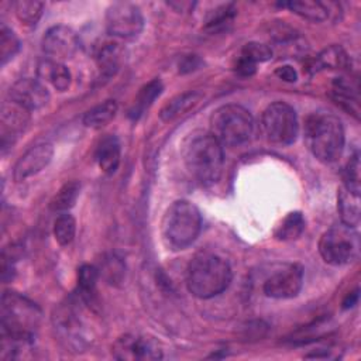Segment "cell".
Masks as SVG:
<instances>
[{"label": "cell", "mask_w": 361, "mask_h": 361, "mask_svg": "<svg viewBox=\"0 0 361 361\" xmlns=\"http://www.w3.org/2000/svg\"><path fill=\"white\" fill-rule=\"evenodd\" d=\"M233 279L227 259L212 251L197 252L186 269L188 290L199 299H210L223 293Z\"/></svg>", "instance_id": "1"}, {"label": "cell", "mask_w": 361, "mask_h": 361, "mask_svg": "<svg viewBox=\"0 0 361 361\" xmlns=\"http://www.w3.org/2000/svg\"><path fill=\"white\" fill-rule=\"evenodd\" d=\"M305 141L319 161L331 164L337 161L344 148V127L341 120L327 110L312 113L305 123Z\"/></svg>", "instance_id": "2"}, {"label": "cell", "mask_w": 361, "mask_h": 361, "mask_svg": "<svg viewBox=\"0 0 361 361\" xmlns=\"http://www.w3.org/2000/svg\"><path fill=\"white\" fill-rule=\"evenodd\" d=\"M185 164L196 182L214 185L223 173V145L210 133H197L186 144Z\"/></svg>", "instance_id": "3"}, {"label": "cell", "mask_w": 361, "mask_h": 361, "mask_svg": "<svg viewBox=\"0 0 361 361\" xmlns=\"http://www.w3.org/2000/svg\"><path fill=\"white\" fill-rule=\"evenodd\" d=\"M202 216L199 209L189 200H175L162 219V237L172 250H185L199 235Z\"/></svg>", "instance_id": "4"}, {"label": "cell", "mask_w": 361, "mask_h": 361, "mask_svg": "<svg viewBox=\"0 0 361 361\" xmlns=\"http://www.w3.org/2000/svg\"><path fill=\"white\" fill-rule=\"evenodd\" d=\"M1 334L34 338L41 322V310L25 296L6 290L1 296Z\"/></svg>", "instance_id": "5"}, {"label": "cell", "mask_w": 361, "mask_h": 361, "mask_svg": "<svg viewBox=\"0 0 361 361\" xmlns=\"http://www.w3.org/2000/svg\"><path fill=\"white\" fill-rule=\"evenodd\" d=\"M254 130L252 114L240 104H224L210 116V134L221 145H240L250 140Z\"/></svg>", "instance_id": "6"}, {"label": "cell", "mask_w": 361, "mask_h": 361, "mask_svg": "<svg viewBox=\"0 0 361 361\" xmlns=\"http://www.w3.org/2000/svg\"><path fill=\"white\" fill-rule=\"evenodd\" d=\"M319 252L326 264L334 267L353 262L360 252L357 230L343 223L330 227L319 240Z\"/></svg>", "instance_id": "7"}, {"label": "cell", "mask_w": 361, "mask_h": 361, "mask_svg": "<svg viewBox=\"0 0 361 361\" xmlns=\"http://www.w3.org/2000/svg\"><path fill=\"white\" fill-rule=\"evenodd\" d=\"M261 128L265 138L274 144H292L299 133L296 111L285 102L271 103L261 116Z\"/></svg>", "instance_id": "8"}, {"label": "cell", "mask_w": 361, "mask_h": 361, "mask_svg": "<svg viewBox=\"0 0 361 361\" xmlns=\"http://www.w3.org/2000/svg\"><path fill=\"white\" fill-rule=\"evenodd\" d=\"M106 28L113 37L133 39L144 28V17L138 6L128 1L113 3L106 11Z\"/></svg>", "instance_id": "9"}, {"label": "cell", "mask_w": 361, "mask_h": 361, "mask_svg": "<svg viewBox=\"0 0 361 361\" xmlns=\"http://www.w3.org/2000/svg\"><path fill=\"white\" fill-rule=\"evenodd\" d=\"M111 355L120 361H154L162 358L164 350L151 336L124 334L114 341Z\"/></svg>", "instance_id": "10"}, {"label": "cell", "mask_w": 361, "mask_h": 361, "mask_svg": "<svg viewBox=\"0 0 361 361\" xmlns=\"http://www.w3.org/2000/svg\"><path fill=\"white\" fill-rule=\"evenodd\" d=\"M303 285V268L300 264H283L274 269L262 283V292L272 299L295 298Z\"/></svg>", "instance_id": "11"}, {"label": "cell", "mask_w": 361, "mask_h": 361, "mask_svg": "<svg viewBox=\"0 0 361 361\" xmlns=\"http://www.w3.org/2000/svg\"><path fill=\"white\" fill-rule=\"evenodd\" d=\"M41 49L47 59L62 62L71 59L79 49V37L68 25H54L42 37Z\"/></svg>", "instance_id": "12"}, {"label": "cell", "mask_w": 361, "mask_h": 361, "mask_svg": "<svg viewBox=\"0 0 361 361\" xmlns=\"http://www.w3.org/2000/svg\"><path fill=\"white\" fill-rule=\"evenodd\" d=\"M8 100L27 109L28 111H34L48 103L49 93L41 80L23 78L14 82L10 87Z\"/></svg>", "instance_id": "13"}, {"label": "cell", "mask_w": 361, "mask_h": 361, "mask_svg": "<svg viewBox=\"0 0 361 361\" xmlns=\"http://www.w3.org/2000/svg\"><path fill=\"white\" fill-rule=\"evenodd\" d=\"M30 113L27 109L13 103L6 102L1 106L0 118V134H1V148L3 152L25 131L30 123Z\"/></svg>", "instance_id": "14"}, {"label": "cell", "mask_w": 361, "mask_h": 361, "mask_svg": "<svg viewBox=\"0 0 361 361\" xmlns=\"http://www.w3.org/2000/svg\"><path fill=\"white\" fill-rule=\"evenodd\" d=\"M54 147L51 142H38L30 147L16 162L13 169V178L17 182L25 180L30 176L41 172L52 159Z\"/></svg>", "instance_id": "15"}, {"label": "cell", "mask_w": 361, "mask_h": 361, "mask_svg": "<svg viewBox=\"0 0 361 361\" xmlns=\"http://www.w3.org/2000/svg\"><path fill=\"white\" fill-rule=\"evenodd\" d=\"M329 94L334 103H337L347 113L358 118L360 97H358V86L355 82H351L345 78H337L333 80Z\"/></svg>", "instance_id": "16"}, {"label": "cell", "mask_w": 361, "mask_h": 361, "mask_svg": "<svg viewBox=\"0 0 361 361\" xmlns=\"http://www.w3.org/2000/svg\"><path fill=\"white\" fill-rule=\"evenodd\" d=\"M37 73L39 80L45 85H51L58 92H65L71 86V72L65 63L52 59H44L38 63Z\"/></svg>", "instance_id": "17"}, {"label": "cell", "mask_w": 361, "mask_h": 361, "mask_svg": "<svg viewBox=\"0 0 361 361\" xmlns=\"http://www.w3.org/2000/svg\"><path fill=\"white\" fill-rule=\"evenodd\" d=\"M120 157H121V147L117 137L106 135L99 141L96 147L94 158L99 168L104 173L111 175L116 172L120 164Z\"/></svg>", "instance_id": "18"}, {"label": "cell", "mask_w": 361, "mask_h": 361, "mask_svg": "<svg viewBox=\"0 0 361 361\" xmlns=\"http://www.w3.org/2000/svg\"><path fill=\"white\" fill-rule=\"evenodd\" d=\"M337 210L343 224L357 228L361 219L360 195L341 186L337 193Z\"/></svg>", "instance_id": "19"}, {"label": "cell", "mask_w": 361, "mask_h": 361, "mask_svg": "<svg viewBox=\"0 0 361 361\" xmlns=\"http://www.w3.org/2000/svg\"><path fill=\"white\" fill-rule=\"evenodd\" d=\"M124 59V49L117 42H106L97 48L96 63L103 78H111L120 69Z\"/></svg>", "instance_id": "20"}, {"label": "cell", "mask_w": 361, "mask_h": 361, "mask_svg": "<svg viewBox=\"0 0 361 361\" xmlns=\"http://www.w3.org/2000/svg\"><path fill=\"white\" fill-rule=\"evenodd\" d=\"M99 278V268L94 265L83 264L78 269V295L89 307L96 305V285Z\"/></svg>", "instance_id": "21"}, {"label": "cell", "mask_w": 361, "mask_h": 361, "mask_svg": "<svg viewBox=\"0 0 361 361\" xmlns=\"http://www.w3.org/2000/svg\"><path fill=\"white\" fill-rule=\"evenodd\" d=\"M162 83L159 79H152L148 83H145L140 92L137 93L133 106L128 110V116L133 120H138L155 102V99L162 93Z\"/></svg>", "instance_id": "22"}, {"label": "cell", "mask_w": 361, "mask_h": 361, "mask_svg": "<svg viewBox=\"0 0 361 361\" xmlns=\"http://www.w3.org/2000/svg\"><path fill=\"white\" fill-rule=\"evenodd\" d=\"M200 99H202V93L196 92V90H190V92L178 94L161 109L159 117L164 121H171V120L185 114L186 111H189L193 106H196L199 103Z\"/></svg>", "instance_id": "23"}, {"label": "cell", "mask_w": 361, "mask_h": 361, "mask_svg": "<svg viewBox=\"0 0 361 361\" xmlns=\"http://www.w3.org/2000/svg\"><path fill=\"white\" fill-rule=\"evenodd\" d=\"M279 6L289 8L292 13L300 16L305 20L313 21V23L324 21L330 13L329 4H324L322 1H314V0L288 1V3H281Z\"/></svg>", "instance_id": "24"}, {"label": "cell", "mask_w": 361, "mask_h": 361, "mask_svg": "<svg viewBox=\"0 0 361 361\" xmlns=\"http://www.w3.org/2000/svg\"><path fill=\"white\" fill-rule=\"evenodd\" d=\"M118 106L114 100H106L83 114V126L89 128H102L109 124L117 114Z\"/></svg>", "instance_id": "25"}, {"label": "cell", "mask_w": 361, "mask_h": 361, "mask_svg": "<svg viewBox=\"0 0 361 361\" xmlns=\"http://www.w3.org/2000/svg\"><path fill=\"white\" fill-rule=\"evenodd\" d=\"M350 65L347 52L340 45H330L324 48L314 59L313 69H345Z\"/></svg>", "instance_id": "26"}, {"label": "cell", "mask_w": 361, "mask_h": 361, "mask_svg": "<svg viewBox=\"0 0 361 361\" xmlns=\"http://www.w3.org/2000/svg\"><path fill=\"white\" fill-rule=\"evenodd\" d=\"M306 227L305 216L300 212L288 213L279 226L275 228L274 235L279 241H293L302 235Z\"/></svg>", "instance_id": "27"}, {"label": "cell", "mask_w": 361, "mask_h": 361, "mask_svg": "<svg viewBox=\"0 0 361 361\" xmlns=\"http://www.w3.org/2000/svg\"><path fill=\"white\" fill-rule=\"evenodd\" d=\"M79 192H80V185L76 180L65 183L51 199L49 209L59 214L69 212L75 206Z\"/></svg>", "instance_id": "28"}, {"label": "cell", "mask_w": 361, "mask_h": 361, "mask_svg": "<svg viewBox=\"0 0 361 361\" xmlns=\"http://www.w3.org/2000/svg\"><path fill=\"white\" fill-rule=\"evenodd\" d=\"M17 18L25 25H35L44 11V3L37 0H18L14 3Z\"/></svg>", "instance_id": "29"}, {"label": "cell", "mask_w": 361, "mask_h": 361, "mask_svg": "<svg viewBox=\"0 0 361 361\" xmlns=\"http://www.w3.org/2000/svg\"><path fill=\"white\" fill-rule=\"evenodd\" d=\"M76 233V221L73 216L66 212L58 214L54 223V237L59 245H68L72 243Z\"/></svg>", "instance_id": "30"}, {"label": "cell", "mask_w": 361, "mask_h": 361, "mask_svg": "<svg viewBox=\"0 0 361 361\" xmlns=\"http://www.w3.org/2000/svg\"><path fill=\"white\" fill-rule=\"evenodd\" d=\"M234 16H235V7L233 3L220 4L207 14L204 20V25L207 30L217 31L224 28L227 24H230Z\"/></svg>", "instance_id": "31"}, {"label": "cell", "mask_w": 361, "mask_h": 361, "mask_svg": "<svg viewBox=\"0 0 361 361\" xmlns=\"http://www.w3.org/2000/svg\"><path fill=\"white\" fill-rule=\"evenodd\" d=\"M20 49V39L6 24H1L0 28V59L1 65H6Z\"/></svg>", "instance_id": "32"}, {"label": "cell", "mask_w": 361, "mask_h": 361, "mask_svg": "<svg viewBox=\"0 0 361 361\" xmlns=\"http://www.w3.org/2000/svg\"><path fill=\"white\" fill-rule=\"evenodd\" d=\"M343 186L360 195V154L354 152L350 157L343 171Z\"/></svg>", "instance_id": "33"}, {"label": "cell", "mask_w": 361, "mask_h": 361, "mask_svg": "<svg viewBox=\"0 0 361 361\" xmlns=\"http://www.w3.org/2000/svg\"><path fill=\"white\" fill-rule=\"evenodd\" d=\"M99 274L110 283L121 282L124 276V264L116 255H110L103 259L102 265L99 267Z\"/></svg>", "instance_id": "34"}, {"label": "cell", "mask_w": 361, "mask_h": 361, "mask_svg": "<svg viewBox=\"0 0 361 361\" xmlns=\"http://www.w3.org/2000/svg\"><path fill=\"white\" fill-rule=\"evenodd\" d=\"M241 56L252 61L254 63L267 62L272 58V49L271 47L262 44V42H247L241 49Z\"/></svg>", "instance_id": "35"}, {"label": "cell", "mask_w": 361, "mask_h": 361, "mask_svg": "<svg viewBox=\"0 0 361 361\" xmlns=\"http://www.w3.org/2000/svg\"><path fill=\"white\" fill-rule=\"evenodd\" d=\"M234 71H235L237 75L244 76V78L252 76L255 73V71H257V63H254L252 61H250V59H247V58L240 55V58L237 59V62L234 65Z\"/></svg>", "instance_id": "36"}, {"label": "cell", "mask_w": 361, "mask_h": 361, "mask_svg": "<svg viewBox=\"0 0 361 361\" xmlns=\"http://www.w3.org/2000/svg\"><path fill=\"white\" fill-rule=\"evenodd\" d=\"M200 59L196 55H188L183 56L179 62V72L180 73H186V72H192L195 69H197L200 66Z\"/></svg>", "instance_id": "37"}, {"label": "cell", "mask_w": 361, "mask_h": 361, "mask_svg": "<svg viewBox=\"0 0 361 361\" xmlns=\"http://www.w3.org/2000/svg\"><path fill=\"white\" fill-rule=\"evenodd\" d=\"M275 75H276L279 79H282V80H285V82H289V83L298 80V72H296L292 66H289V65L279 66V68L275 71Z\"/></svg>", "instance_id": "38"}, {"label": "cell", "mask_w": 361, "mask_h": 361, "mask_svg": "<svg viewBox=\"0 0 361 361\" xmlns=\"http://www.w3.org/2000/svg\"><path fill=\"white\" fill-rule=\"evenodd\" d=\"M358 302V288L354 289L353 292H350L345 299L343 300V309H350L353 306H355Z\"/></svg>", "instance_id": "39"}, {"label": "cell", "mask_w": 361, "mask_h": 361, "mask_svg": "<svg viewBox=\"0 0 361 361\" xmlns=\"http://www.w3.org/2000/svg\"><path fill=\"white\" fill-rule=\"evenodd\" d=\"M171 7H173L176 11H188L193 8L195 3L193 1H171L168 3Z\"/></svg>", "instance_id": "40"}]
</instances>
